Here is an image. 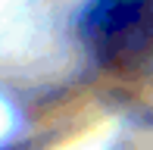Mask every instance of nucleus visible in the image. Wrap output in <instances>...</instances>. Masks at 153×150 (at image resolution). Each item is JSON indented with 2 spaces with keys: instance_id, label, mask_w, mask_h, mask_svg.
I'll return each instance as SVG.
<instances>
[{
  "instance_id": "obj_1",
  "label": "nucleus",
  "mask_w": 153,
  "mask_h": 150,
  "mask_svg": "<svg viewBox=\"0 0 153 150\" xmlns=\"http://www.w3.org/2000/svg\"><path fill=\"white\" fill-rule=\"evenodd\" d=\"M78 28L106 69L131 72L153 63V0H91Z\"/></svg>"
}]
</instances>
